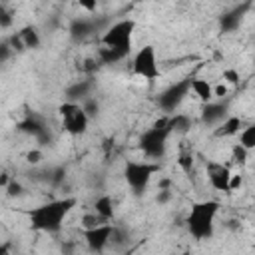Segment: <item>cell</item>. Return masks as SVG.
Listing matches in <instances>:
<instances>
[{"label":"cell","mask_w":255,"mask_h":255,"mask_svg":"<svg viewBox=\"0 0 255 255\" xmlns=\"http://www.w3.org/2000/svg\"><path fill=\"white\" fill-rule=\"evenodd\" d=\"M78 205V199L72 195L56 197L50 201H44L28 211V223L34 231L40 233H58L64 227V221Z\"/></svg>","instance_id":"6da1fadb"},{"label":"cell","mask_w":255,"mask_h":255,"mask_svg":"<svg viewBox=\"0 0 255 255\" xmlns=\"http://www.w3.org/2000/svg\"><path fill=\"white\" fill-rule=\"evenodd\" d=\"M221 209V203L217 199H201L193 201L187 215H185V227L187 233L195 241H207L215 233V217Z\"/></svg>","instance_id":"7a4b0ae2"},{"label":"cell","mask_w":255,"mask_h":255,"mask_svg":"<svg viewBox=\"0 0 255 255\" xmlns=\"http://www.w3.org/2000/svg\"><path fill=\"white\" fill-rule=\"evenodd\" d=\"M169 135H171V131L167 128V116H161L147 129L141 131V135L137 139V147L143 151V155L147 159H153L155 161V159H159V157L165 155Z\"/></svg>","instance_id":"3957f363"},{"label":"cell","mask_w":255,"mask_h":255,"mask_svg":"<svg viewBox=\"0 0 255 255\" xmlns=\"http://www.w3.org/2000/svg\"><path fill=\"white\" fill-rule=\"evenodd\" d=\"M133 32H135V20H131V18L118 20L104 30V34L100 38V46L110 48L128 58V54L131 52V44H133Z\"/></svg>","instance_id":"277c9868"},{"label":"cell","mask_w":255,"mask_h":255,"mask_svg":"<svg viewBox=\"0 0 255 255\" xmlns=\"http://www.w3.org/2000/svg\"><path fill=\"white\" fill-rule=\"evenodd\" d=\"M157 171H159V163H155V161H133V159H129L124 165V179L135 195H141L149 187V181Z\"/></svg>","instance_id":"5b68a950"},{"label":"cell","mask_w":255,"mask_h":255,"mask_svg":"<svg viewBox=\"0 0 255 255\" xmlns=\"http://www.w3.org/2000/svg\"><path fill=\"white\" fill-rule=\"evenodd\" d=\"M131 72L135 76L143 78L145 82H155L161 76L159 62H157V52L151 44H145V46L135 50V54L131 56Z\"/></svg>","instance_id":"8992f818"},{"label":"cell","mask_w":255,"mask_h":255,"mask_svg":"<svg viewBox=\"0 0 255 255\" xmlns=\"http://www.w3.org/2000/svg\"><path fill=\"white\" fill-rule=\"evenodd\" d=\"M58 114H60L62 128H64L66 133H70V135H84L88 131L90 118L86 116V112L82 110L80 104L62 102L58 106Z\"/></svg>","instance_id":"52a82bcc"},{"label":"cell","mask_w":255,"mask_h":255,"mask_svg":"<svg viewBox=\"0 0 255 255\" xmlns=\"http://www.w3.org/2000/svg\"><path fill=\"white\" fill-rule=\"evenodd\" d=\"M189 84H191V78H181V80H177L175 84H171L169 88H165L163 92L157 94L155 104L163 112V116L173 114L181 106V102L189 96Z\"/></svg>","instance_id":"ba28073f"},{"label":"cell","mask_w":255,"mask_h":255,"mask_svg":"<svg viewBox=\"0 0 255 255\" xmlns=\"http://www.w3.org/2000/svg\"><path fill=\"white\" fill-rule=\"evenodd\" d=\"M16 128H18L22 133L32 135L40 145H48V143L52 141L50 126H48V124L44 122V118L38 116V114H26V118L20 120Z\"/></svg>","instance_id":"9c48e42d"},{"label":"cell","mask_w":255,"mask_h":255,"mask_svg":"<svg viewBox=\"0 0 255 255\" xmlns=\"http://www.w3.org/2000/svg\"><path fill=\"white\" fill-rule=\"evenodd\" d=\"M42 44V38H40V32L36 26L32 24H26L22 26L18 32H14L10 38H8V46L12 52H24V50H36L40 48Z\"/></svg>","instance_id":"30bf717a"},{"label":"cell","mask_w":255,"mask_h":255,"mask_svg":"<svg viewBox=\"0 0 255 255\" xmlns=\"http://www.w3.org/2000/svg\"><path fill=\"white\" fill-rule=\"evenodd\" d=\"M112 233H114V223H100V225H96V227L84 229L82 235H84L86 247H88L92 253H102V251L110 245Z\"/></svg>","instance_id":"8fae6325"},{"label":"cell","mask_w":255,"mask_h":255,"mask_svg":"<svg viewBox=\"0 0 255 255\" xmlns=\"http://www.w3.org/2000/svg\"><path fill=\"white\" fill-rule=\"evenodd\" d=\"M205 175H207L209 185L215 191H221V193L229 191V181H231L233 171L229 169L227 163H221V161H215V159L205 161Z\"/></svg>","instance_id":"7c38bea8"},{"label":"cell","mask_w":255,"mask_h":255,"mask_svg":"<svg viewBox=\"0 0 255 255\" xmlns=\"http://www.w3.org/2000/svg\"><path fill=\"white\" fill-rule=\"evenodd\" d=\"M229 116V104L227 102H209L201 108V124L203 126H219Z\"/></svg>","instance_id":"4fadbf2b"},{"label":"cell","mask_w":255,"mask_h":255,"mask_svg":"<svg viewBox=\"0 0 255 255\" xmlns=\"http://www.w3.org/2000/svg\"><path fill=\"white\" fill-rule=\"evenodd\" d=\"M94 90V80L92 78H84V80H76L72 82L66 90H64V102H72V104H82L86 98L92 96Z\"/></svg>","instance_id":"5bb4252c"},{"label":"cell","mask_w":255,"mask_h":255,"mask_svg":"<svg viewBox=\"0 0 255 255\" xmlns=\"http://www.w3.org/2000/svg\"><path fill=\"white\" fill-rule=\"evenodd\" d=\"M251 8V2H245V4H241V6H235L233 10H229V12H225L221 18H219V28H221V32H235L237 28H239V24H241V20H243V16H245V12Z\"/></svg>","instance_id":"9a60e30c"},{"label":"cell","mask_w":255,"mask_h":255,"mask_svg":"<svg viewBox=\"0 0 255 255\" xmlns=\"http://www.w3.org/2000/svg\"><path fill=\"white\" fill-rule=\"evenodd\" d=\"M96 30H98V22L94 18L80 16V18H74L72 24H70V36L74 40H84V38L92 36Z\"/></svg>","instance_id":"2e32d148"},{"label":"cell","mask_w":255,"mask_h":255,"mask_svg":"<svg viewBox=\"0 0 255 255\" xmlns=\"http://www.w3.org/2000/svg\"><path fill=\"white\" fill-rule=\"evenodd\" d=\"M243 126H245L243 118L229 114V116L213 129V135H215V137H233V135H237V133L243 129Z\"/></svg>","instance_id":"e0dca14e"},{"label":"cell","mask_w":255,"mask_h":255,"mask_svg":"<svg viewBox=\"0 0 255 255\" xmlns=\"http://www.w3.org/2000/svg\"><path fill=\"white\" fill-rule=\"evenodd\" d=\"M92 213H96L100 219H104V221H110V223H112V219H114V215H116L114 199H112L108 193L98 195V197L94 199V203H92Z\"/></svg>","instance_id":"ac0fdd59"},{"label":"cell","mask_w":255,"mask_h":255,"mask_svg":"<svg viewBox=\"0 0 255 255\" xmlns=\"http://www.w3.org/2000/svg\"><path fill=\"white\" fill-rule=\"evenodd\" d=\"M189 92H193L201 104L213 102V86H211V82L205 80V78H191Z\"/></svg>","instance_id":"d6986e66"},{"label":"cell","mask_w":255,"mask_h":255,"mask_svg":"<svg viewBox=\"0 0 255 255\" xmlns=\"http://www.w3.org/2000/svg\"><path fill=\"white\" fill-rule=\"evenodd\" d=\"M191 126H193V122H191V118H189L187 114L173 112V114H169V116H167V128H169L171 135H173V133L185 135V133L191 129Z\"/></svg>","instance_id":"ffe728a7"},{"label":"cell","mask_w":255,"mask_h":255,"mask_svg":"<svg viewBox=\"0 0 255 255\" xmlns=\"http://www.w3.org/2000/svg\"><path fill=\"white\" fill-rule=\"evenodd\" d=\"M239 135V145L245 147L247 151H253L255 149V124H245L243 129L237 133Z\"/></svg>","instance_id":"44dd1931"},{"label":"cell","mask_w":255,"mask_h":255,"mask_svg":"<svg viewBox=\"0 0 255 255\" xmlns=\"http://www.w3.org/2000/svg\"><path fill=\"white\" fill-rule=\"evenodd\" d=\"M82 110L86 112V116L90 118V120H94V118H98V114H100V102L94 98V96H90V98H86L82 104Z\"/></svg>","instance_id":"7402d4cb"},{"label":"cell","mask_w":255,"mask_h":255,"mask_svg":"<svg viewBox=\"0 0 255 255\" xmlns=\"http://www.w3.org/2000/svg\"><path fill=\"white\" fill-rule=\"evenodd\" d=\"M12 24H14V14H12V10H10L4 2H0V28L6 30V28H12Z\"/></svg>","instance_id":"603a6c76"},{"label":"cell","mask_w":255,"mask_h":255,"mask_svg":"<svg viewBox=\"0 0 255 255\" xmlns=\"http://www.w3.org/2000/svg\"><path fill=\"white\" fill-rule=\"evenodd\" d=\"M249 153H251V151H247V149L241 147L239 143H235V145L231 147V159H233L235 163H239V165H245V163H247Z\"/></svg>","instance_id":"cb8c5ba5"},{"label":"cell","mask_w":255,"mask_h":255,"mask_svg":"<svg viewBox=\"0 0 255 255\" xmlns=\"http://www.w3.org/2000/svg\"><path fill=\"white\" fill-rule=\"evenodd\" d=\"M177 165H179L185 173H191V169H193V151H191V149L181 151L179 157H177Z\"/></svg>","instance_id":"d4e9b609"},{"label":"cell","mask_w":255,"mask_h":255,"mask_svg":"<svg viewBox=\"0 0 255 255\" xmlns=\"http://www.w3.org/2000/svg\"><path fill=\"white\" fill-rule=\"evenodd\" d=\"M223 84L229 88V86H239V72L237 70H233V68H227V70H223Z\"/></svg>","instance_id":"484cf974"},{"label":"cell","mask_w":255,"mask_h":255,"mask_svg":"<svg viewBox=\"0 0 255 255\" xmlns=\"http://www.w3.org/2000/svg\"><path fill=\"white\" fill-rule=\"evenodd\" d=\"M6 193H8V197H18V195H22V183L16 181V179H10L8 185H6Z\"/></svg>","instance_id":"4316f807"},{"label":"cell","mask_w":255,"mask_h":255,"mask_svg":"<svg viewBox=\"0 0 255 255\" xmlns=\"http://www.w3.org/2000/svg\"><path fill=\"white\" fill-rule=\"evenodd\" d=\"M10 56H12V50H10V46H8V40H0V64L8 62Z\"/></svg>","instance_id":"83f0119b"},{"label":"cell","mask_w":255,"mask_h":255,"mask_svg":"<svg viewBox=\"0 0 255 255\" xmlns=\"http://www.w3.org/2000/svg\"><path fill=\"white\" fill-rule=\"evenodd\" d=\"M26 161L32 163V165H38V163L42 161V151H40V149H32V151H28V153H26Z\"/></svg>","instance_id":"f1b7e54d"},{"label":"cell","mask_w":255,"mask_h":255,"mask_svg":"<svg viewBox=\"0 0 255 255\" xmlns=\"http://www.w3.org/2000/svg\"><path fill=\"white\" fill-rule=\"evenodd\" d=\"M227 92H229V88L221 82V84H217V86H213V98H225L227 96Z\"/></svg>","instance_id":"f546056e"},{"label":"cell","mask_w":255,"mask_h":255,"mask_svg":"<svg viewBox=\"0 0 255 255\" xmlns=\"http://www.w3.org/2000/svg\"><path fill=\"white\" fill-rule=\"evenodd\" d=\"M169 197H171V191H169V189H159V193H157V201H159V203L169 201Z\"/></svg>","instance_id":"4dcf8cb0"},{"label":"cell","mask_w":255,"mask_h":255,"mask_svg":"<svg viewBox=\"0 0 255 255\" xmlns=\"http://www.w3.org/2000/svg\"><path fill=\"white\" fill-rule=\"evenodd\" d=\"M8 181H10L8 173H0V185H2V187H6V185H8Z\"/></svg>","instance_id":"1f68e13d"},{"label":"cell","mask_w":255,"mask_h":255,"mask_svg":"<svg viewBox=\"0 0 255 255\" xmlns=\"http://www.w3.org/2000/svg\"><path fill=\"white\" fill-rule=\"evenodd\" d=\"M0 255H10V245L8 243H2L0 245Z\"/></svg>","instance_id":"d6a6232c"},{"label":"cell","mask_w":255,"mask_h":255,"mask_svg":"<svg viewBox=\"0 0 255 255\" xmlns=\"http://www.w3.org/2000/svg\"><path fill=\"white\" fill-rule=\"evenodd\" d=\"M179 255H193V253H191V251H189V249H185V251H181V253H179Z\"/></svg>","instance_id":"836d02e7"}]
</instances>
